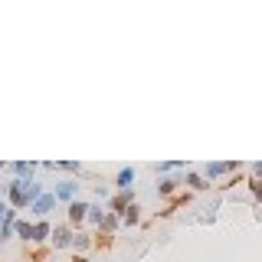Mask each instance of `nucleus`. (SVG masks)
<instances>
[{
	"instance_id": "obj_1",
	"label": "nucleus",
	"mask_w": 262,
	"mask_h": 262,
	"mask_svg": "<svg viewBox=\"0 0 262 262\" xmlns=\"http://www.w3.org/2000/svg\"><path fill=\"white\" fill-rule=\"evenodd\" d=\"M26 184H30V181H13V184H10V200H13V206H26Z\"/></svg>"
},
{
	"instance_id": "obj_2",
	"label": "nucleus",
	"mask_w": 262,
	"mask_h": 262,
	"mask_svg": "<svg viewBox=\"0 0 262 262\" xmlns=\"http://www.w3.org/2000/svg\"><path fill=\"white\" fill-rule=\"evenodd\" d=\"M85 216H89V203H79V200H72V203H69V220H72V223H82Z\"/></svg>"
},
{
	"instance_id": "obj_3",
	"label": "nucleus",
	"mask_w": 262,
	"mask_h": 262,
	"mask_svg": "<svg viewBox=\"0 0 262 262\" xmlns=\"http://www.w3.org/2000/svg\"><path fill=\"white\" fill-rule=\"evenodd\" d=\"M53 206H56V194H43V197L36 200V203H33V210H36L39 216H43V213H50Z\"/></svg>"
},
{
	"instance_id": "obj_4",
	"label": "nucleus",
	"mask_w": 262,
	"mask_h": 262,
	"mask_svg": "<svg viewBox=\"0 0 262 262\" xmlns=\"http://www.w3.org/2000/svg\"><path fill=\"white\" fill-rule=\"evenodd\" d=\"M115 184H118V190H128L131 184H135V170H131V167H121V170H118V181H115Z\"/></svg>"
},
{
	"instance_id": "obj_5",
	"label": "nucleus",
	"mask_w": 262,
	"mask_h": 262,
	"mask_svg": "<svg viewBox=\"0 0 262 262\" xmlns=\"http://www.w3.org/2000/svg\"><path fill=\"white\" fill-rule=\"evenodd\" d=\"M33 170H36V164H30V161H20V164H13V174H17V181H23V177H26V181H30V174H33Z\"/></svg>"
},
{
	"instance_id": "obj_6",
	"label": "nucleus",
	"mask_w": 262,
	"mask_h": 262,
	"mask_svg": "<svg viewBox=\"0 0 262 262\" xmlns=\"http://www.w3.org/2000/svg\"><path fill=\"white\" fill-rule=\"evenodd\" d=\"M46 236H53V226L50 223H36V226H33V243H43Z\"/></svg>"
},
{
	"instance_id": "obj_7",
	"label": "nucleus",
	"mask_w": 262,
	"mask_h": 262,
	"mask_svg": "<svg viewBox=\"0 0 262 262\" xmlns=\"http://www.w3.org/2000/svg\"><path fill=\"white\" fill-rule=\"evenodd\" d=\"M53 194H56V200H72L75 197V184H59Z\"/></svg>"
},
{
	"instance_id": "obj_8",
	"label": "nucleus",
	"mask_w": 262,
	"mask_h": 262,
	"mask_svg": "<svg viewBox=\"0 0 262 262\" xmlns=\"http://www.w3.org/2000/svg\"><path fill=\"white\" fill-rule=\"evenodd\" d=\"M236 164H206V174L210 177H220V174H226V170H233Z\"/></svg>"
},
{
	"instance_id": "obj_9",
	"label": "nucleus",
	"mask_w": 262,
	"mask_h": 262,
	"mask_svg": "<svg viewBox=\"0 0 262 262\" xmlns=\"http://www.w3.org/2000/svg\"><path fill=\"white\" fill-rule=\"evenodd\" d=\"M69 243H72L69 230H56V233H53V246H69Z\"/></svg>"
},
{
	"instance_id": "obj_10",
	"label": "nucleus",
	"mask_w": 262,
	"mask_h": 262,
	"mask_svg": "<svg viewBox=\"0 0 262 262\" xmlns=\"http://www.w3.org/2000/svg\"><path fill=\"white\" fill-rule=\"evenodd\" d=\"M17 233L23 239H33V223H26V220H17Z\"/></svg>"
},
{
	"instance_id": "obj_11",
	"label": "nucleus",
	"mask_w": 262,
	"mask_h": 262,
	"mask_svg": "<svg viewBox=\"0 0 262 262\" xmlns=\"http://www.w3.org/2000/svg\"><path fill=\"white\" fill-rule=\"evenodd\" d=\"M125 223H138V206H135V203L125 210Z\"/></svg>"
},
{
	"instance_id": "obj_12",
	"label": "nucleus",
	"mask_w": 262,
	"mask_h": 262,
	"mask_svg": "<svg viewBox=\"0 0 262 262\" xmlns=\"http://www.w3.org/2000/svg\"><path fill=\"white\" fill-rule=\"evenodd\" d=\"M187 184H190V187H197V190H203V187H206V184H203V181H200V177H197V174H190V177H187Z\"/></svg>"
},
{
	"instance_id": "obj_13",
	"label": "nucleus",
	"mask_w": 262,
	"mask_h": 262,
	"mask_svg": "<svg viewBox=\"0 0 262 262\" xmlns=\"http://www.w3.org/2000/svg\"><path fill=\"white\" fill-rule=\"evenodd\" d=\"M174 187H177V181H164V184H161V194H170Z\"/></svg>"
},
{
	"instance_id": "obj_14",
	"label": "nucleus",
	"mask_w": 262,
	"mask_h": 262,
	"mask_svg": "<svg viewBox=\"0 0 262 262\" xmlns=\"http://www.w3.org/2000/svg\"><path fill=\"white\" fill-rule=\"evenodd\" d=\"M252 194H256V197H262V184H259V181H252Z\"/></svg>"
},
{
	"instance_id": "obj_15",
	"label": "nucleus",
	"mask_w": 262,
	"mask_h": 262,
	"mask_svg": "<svg viewBox=\"0 0 262 262\" xmlns=\"http://www.w3.org/2000/svg\"><path fill=\"white\" fill-rule=\"evenodd\" d=\"M7 213H10V210H7V203H4V200H0V220H4Z\"/></svg>"
},
{
	"instance_id": "obj_16",
	"label": "nucleus",
	"mask_w": 262,
	"mask_h": 262,
	"mask_svg": "<svg viewBox=\"0 0 262 262\" xmlns=\"http://www.w3.org/2000/svg\"><path fill=\"white\" fill-rule=\"evenodd\" d=\"M0 167H4V164H0Z\"/></svg>"
}]
</instances>
